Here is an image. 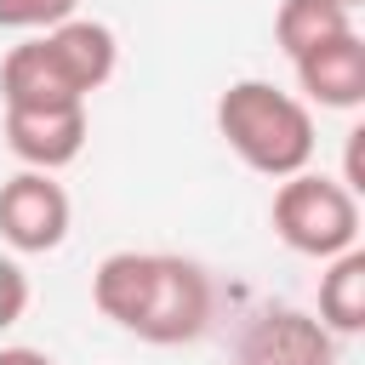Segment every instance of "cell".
I'll list each match as a JSON object with an SVG mask.
<instances>
[{"label": "cell", "mask_w": 365, "mask_h": 365, "mask_svg": "<svg viewBox=\"0 0 365 365\" xmlns=\"http://www.w3.org/2000/svg\"><path fill=\"white\" fill-rule=\"evenodd\" d=\"M217 131L262 177H291L314 154V114L268 80H234L217 97Z\"/></svg>", "instance_id": "cell-1"}, {"label": "cell", "mask_w": 365, "mask_h": 365, "mask_svg": "<svg viewBox=\"0 0 365 365\" xmlns=\"http://www.w3.org/2000/svg\"><path fill=\"white\" fill-rule=\"evenodd\" d=\"M211 279L200 262L188 257H171V251H148V268H143V291H137V308H131V336L143 342H194L205 325H211Z\"/></svg>", "instance_id": "cell-2"}, {"label": "cell", "mask_w": 365, "mask_h": 365, "mask_svg": "<svg viewBox=\"0 0 365 365\" xmlns=\"http://www.w3.org/2000/svg\"><path fill=\"white\" fill-rule=\"evenodd\" d=\"M268 217H274V234L302 257H336L359 234L354 188L331 182V177H314V171H291L274 188V211Z\"/></svg>", "instance_id": "cell-3"}, {"label": "cell", "mask_w": 365, "mask_h": 365, "mask_svg": "<svg viewBox=\"0 0 365 365\" xmlns=\"http://www.w3.org/2000/svg\"><path fill=\"white\" fill-rule=\"evenodd\" d=\"M0 234L11 251H57L68 234V194L46 171H17L0 188Z\"/></svg>", "instance_id": "cell-4"}, {"label": "cell", "mask_w": 365, "mask_h": 365, "mask_svg": "<svg viewBox=\"0 0 365 365\" xmlns=\"http://www.w3.org/2000/svg\"><path fill=\"white\" fill-rule=\"evenodd\" d=\"M234 365H336V348H331V331L302 308H262L240 331Z\"/></svg>", "instance_id": "cell-5"}, {"label": "cell", "mask_w": 365, "mask_h": 365, "mask_svg": "<svg viewBox=\"0 0 365 365\" xmlns=\"http://www.w3.org/2000/svg\"><path fill=\"white\" fill-rule=\"evenodd\" d=\"M86 143V103H51V108H6V148L23 165L57 171Z\"/></svg>", "instance_id": "cell-6"}, {"label": "cell", "mask_w": 365, "mask_h": 365, "mask_svg": "<svg viewBox=\"0 0 365 365\" xmlns=\"http://www.w3.org/2000/svg\"><path fill=\"white\" fill-rule=\"evenodd\" d=\"M297 86L319 108H354V103H365V46H359V34L348 29V34L325 40V46H314V51H302L297 57Z\"/></svg>", "instance_id": "cell-7"}, {"label": "cell", "mask_w": 365, "mask_h": 365, "mask_svg": "<svg viewBox=\"0 0 365 365\" xmlns=\"http://www.w3.org/2000/svg\"><path fill=\"white\" fill-rule=\"evenodd\" d=\"M46 51H51V63L63 68V80L86 97V91H97L108 74H114V29L108 23H91V17H63V23H51V34H46Z\"/></svg>", "instance_id": "cell-8"}, {"label": "cell", "mask_w": 365, "mask_h": 365, "mask_svg": "<svg viewBox=\"0 0 365 365\" xmlns=\"http://www.w3.org/2000/svg\"><path fill=\"white\" fill-rule=\"evenodd\" d=\"M0 91H6V108L86 103V97H80V91L63 80V68L51 63L46 40H23V46H11V51H6V63H0Z\"/></svg>", "instance_id": "cell-9"}, {"label": "cell", "mask_w": 365, "mask_h": 365, "mask_svg": "<svg viewBox=\"0 0 365 365\" xmlns=\"http://www.w3.org/2000/svg\"><path fill=\"white\" fill-rule=\"evenodd\" d=\"M348 11H354V6H342V0H279V11H274V40H279L285 57H302V51L348 34V29H354Z\"/></svg>", "instance_id": "cell-10"}, {"label": "cell", "mask_w": 365, "mask_h": 365, "mask_svg": "<svg viewBox=\"0 0 365 365\" xmlns=\"http://www.w3.org/2000/svg\"><path fill=\"white\" fill-rule=\"evenodd\" d=\"M319 325H331V331H359L365 325V257L354 245L336 251L331 274L319 279Z\"/></svg>", "instance_id": "cell-11"}, {"label": "cell", "mask_w": 365, "mask_h": 365, "mask_svg": "<svg viewBox=\"0 0 365 365\" xmlns=\"http://www.w3.org/2000/svg\"><path fill=\"white\" fill-rule=\"evenodd\" d=\"M74 6L80 0H0V23L6 29H51V23H63V17H74Z\"/></svg>", "instance_id": "cell-12"}, {"label": "cell", "mask_w": 365, "mask_h": 365, "mask_svg": "<svg viewBox=\"0 0 365 365\" xmlns=\"http://www.w3.org/2000/svg\"><path fill=\"white\" fill-rule=\"evenodd\" d=\"M23 297H29L23 268H17V262H0V325H11V319L23 314Z\"/></svg>", "instance_id": "cell-13"}, {"label": "cell", "mask_w": 365, "mask_h": 365, "mask_svg": "<svg viewBox=\"0 0 365 365\" xmlns=\"http://www.w3.org/2000/svg\"><path fill=\"white\" fill-rule=\"evenodd\" d=\"M359 148H365V125L348 131V148H342V171H348V182H342V188H359Z\"/></svg>", "instance_id": "cell-14"}, {"label": "cell", "mask_w": 365, "mask_h": 365, "mask_svg": "<svg viewBox=\"0 0 365 365\" xmlns=\"http://www.w3.org/2000/svg\"><path fill=\"white\" fill-rule=\"evenodd\" d=\"M0 365H57V359L40 354V348H17V342H11V348H0Z\"/></svg>", "instance_id": "cell-15"}, {"label": "cell", "mask_w": 365, "mask_h": 365, "mask_svg": "<svg viewBox=\"0 0 365 365\" xmlns=\"http://www.w3.org/2000/svg\"><path fill=\"white\" fill-rule=\"evenodd\" d=\"M342 6H359V0H342Z\"/></svg>", "instance_id": "cell-16"}]
</instances>
